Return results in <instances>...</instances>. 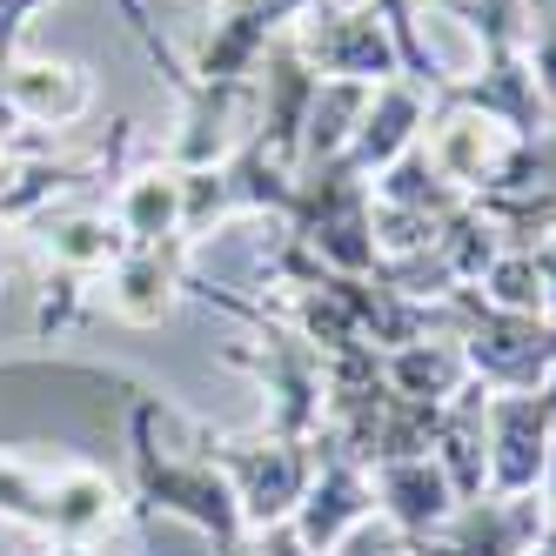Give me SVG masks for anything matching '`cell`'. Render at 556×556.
I'll return each instance as SVG.
<instances>
[{
    "instance_id": "cell-17",
    "label": "cell",
    "mask_w": 556,
    "mask_h": 556,
    "mask_svg": "<svg viewBox=\"0 0 556 556\" xmlns=\"http://www.w3.org/2000/svg\"><path fill=\"white\" fill-rule=\"evenodd\" d=\"M450 21H463L476 41H483V54H523L536 8L530 0H450Z\"/></svg>"
},
{
    "instance_id": "cell-5",
    "label": "cell",
    "mask_w": 556,
    "mask_h": 556,
    "mask_svg": "<svg viewBox=\"0 0 556 556\" xmlns=\"http://www.w3.org/2000/svg\"><path fill=\"white\" fill-rule=\"evenodd\" d=\"M222 476L235 503H242V516L255 530L268 523H289V516L302 509L308 483H315V443H289V435H262V443H222Z\"/></svg>"
},
{
    "instance_id": "cell-24",
    "label": "cell",
    "mask_w": 556,
    "mask_h": 556,
    "mask_svg": "<svg viewBox=\"0 0 556 556\" xmlns=\"http://www.w3.org/2000/svg\"><path fill=\"white\" fill-rule=\"evenodd\" d=\"M543 490H549V503H556V435H549V463H543Z\"/></svg>"
},
{
    "instance_id": "cell-18",
    "label": "cell",
    "mask_w": 556,
    "mask_h": 556,
    "mask_svg": "<svg viewBox=\"0 0 556 556\" xmlns=\"http://www.w3.org/2000/svg\"><path fill=\"white\" fill-rule=\"evenodd\" d=\"M476 295H483L490 308H509V315H543L536 255H530V249H496V262L476 275Z\"/></svg>"
},
{
    "instance_id": "cell-16",
    "label": "cell",
    "mask_w": 556,
    "mask_h": 556,
    "mask_svg": "<svg viewBox=\"0 0 556 556\" xmlns=\"http://www.w3.org/2000/svg\"><path fill=\"white\" fill-rule=\"evenodd\" d=\"M122 228H114V215H67L54 222L48 235V255L61 275H94V268H114V255H122Z\"/></svg>"
},
{
    "instance_id": "cell-2",
    "label": "cell",
    "mask_w": 556,
    "mask_h": 556,
    "mask_svg": "<svg viewBox=\"0 0 556 556\" xmlns=\"http://www.w3.org/2000/svg\"><path fill=\"white\" fill-rule=\"evenodd\" d=\"M302 61L323 74V81H355V88H382L403 74V54H395L389 21L369 8V0H315L302 14L295 34Z\"/></svg>"
},
{
    "instance_id": "cell-1",
    "label": "cell",
    "mask_w": 556,
    "mask_h": 556,
    "mask_svg": "<svg viewBox=\"0 0 556 556\" xmlns=\"http://www.w3.org/2000/svg\"><path fill=\"white\" fill-rule=\"evenodd\" d=\"M289 235L315 249V262L336 275H382V242H376V188L349 162L295 168V202L282 215Z\"/></svg>"
},
{
    "instance_id": "cell-25",
    "label": "cell",
    "mask_w": 556,
    "mask_h": 556,
    "mask_svg": "<svg viewBox=\"0 0 556 556\" xmlns=\"http://www.w3.org/2000/svg\"><path fill=\"white\" fill-rule=\"evenodd\" d=\"M429 8H450V0H429Z\"/></svg>"
},
{
    "instance_id": "cell-21",
    "label": "cell",
    "mask_w": 556,
    "mask_h": 556,
    "mask_svg": "<svg viewBox=\"0 0 556 556\" xmlns=\"http://www.w3.org/2000/svg\"><path fill=\"white\" fill-rule=\"evenodd\" d=\"M242 556H315V549L295 536V523H268V530H262V536H255Z\"/></svg>"
},
{
    "instance_id": "cell-13",
    "label": "cell",
    "mask_w": 556,
    "mask_h": 556,
    "mask_svg": "<svg viewBox=\"0 0 556 556\" xmlns=\"http://www.w3.org/2000/svg\"><path fill=\"white\" fill-rule=\"evenodd\" d=\"M382 382L395 395H416V403L450 409L456 395H463V382H476V376H469V355H463L456 336H422L409 349H389L382 355Z\"/></svg>"
},
{
    "instance_id": "cell-4",
    "label": "cell",
    "mask_w": 556,
    "mask_h": 556,
    "mask_svg": "<svg viewBox=\"0 0 556 556\" xmlns=\"http://www.w3.org/2000/svg\"><path fill=\"white\" fill-rule=\"evenodd\" d=\"M315 0H222V14L208 21V34L194 41V81L208 88H249L255 67L268 61V48L282 41V27L302 21Z\"/></svg>"
},
{
    "instance_id": "cell-12",
    "label": "cell",
    "mask_w": 556,
    "mask_h": 556,
    "mask_svg": "<svg viewBox=\"0 0 556 556\" xmlns=\"http://www.w3.org/2000/svg\"><path fill=\"white\" fill-rule=\"evenodd\" d=\"M114 228L128 249H175L181 242V168H141L114 194Z\"/></svg>"
},
{
    "instance_id": "cell-3",
    "label": "cell",
    "mask_w": 556,
    "mask_h": 556,
    "mask_svg": "<svg viewBox=\"0 0 556 556\" xmlns=\"http://www.w3.org/2000/svg\"><path fill=\"white\" fill-rule=\"evenodd\" d=\"M556 435V376L543 389L483 395V443H490V496H530L543 483Z\"/></svg>"
},
{
    "instance_id": "cell-11",
    "label": "cell",
    "mask_w": 556,
    "mask_h": 556,
    "mask_svg": "<svg viewBox=\"0 0 556 556\" xmlns=\"http://www.w3.org/2000/svg\"><path fill=\"white\" fill-rule=\"evenodd\" d=\"M369 490L382 503V516L403 536H429V530H450V516L463 509L456 490H450V476L435 456H403V463H382L369 469Z\"/></svg>"
},
{
    "instance_id": "cell-15",
    "label": "cell",
    "mask_w": 556,
    "mask_h": 556,
    "mask_svg": "<svg viewBox=\"0 0 556 556\" xmlns=\"http://www.w3.org/2000/svg\"><path fill=\"white\" fill-rule=\"evenodd\" d=\"M108 289L128 323H162L181 289V242L175 249H122L108 268Z\"/></svg>"
},
{
    "instance_id": "cell-23",
    "label": "cell",
    "mask_w": 556,
    "mask_h": 556,
    "mask_svg": "<svg viewBox=\"0 0 556 556\" xmlns=\"http://www.w3.org/2000/svg\"><path fill=\"white\" fill-rule=\"evenodd\" d=\"M523 556H556V523H543V530H536V543H530Z\"/></svg>"
},
{
    "instance_id": "cell-22",
    "label": "cell",
    "mask_w": 556,
    "mask_h": 556,
    "mask_svg": "<svg viewBox=\"0 0 556 556\" xmlns=\"http://www.w3.org/2000/svg\"><path fill=\"white\" fill-rule=\"evenodd\" d=\"M530 255H536V275H543V323H556V235H543Z\"/></svg>"
},
{
    "instance_id": "cell-14",
    "label": "cell",
    "mask_w": 556,
    "mask_h": 556,
    "mask_svg": "<svg viewBox=\"0 0 556 556\" xmlns=\"http://www.w3.org/2000/svg\"><path fill=\"white\" fill-rule=\"evenodd\" d=\"M88 108V74L61 61H8V114L34 128H67Z\"/></svg>"
},
{
    "instance_id": "cell-20",
    "label": "cell",
    "mask_w": 556,
    "mask_h": 556,
    "mask_svg": "<svg viewBox=\"0 0 556 556\" xmlns=\"http://www.w3.org/2000/svg\"><path fill=\"white\" fill-rule=\"evenodd\" d=\"M523 54H530L536 88L556 101V21H543V14H536V27H530V48H523Z\"/></svg>"
},
{
    "instance_id": "cell-7",
    "label": "cell",
    "mask_w": 556,
    "mask_h": 556,
    "mask_svg": "<svg viewBox=\"0 0 556 556\" xmlns=\"http://www.w3.org/2000/svg\"><path fill=\"white\" fill-rule=\"evenodd\" d=\"M141 490H148V503L188 516V523L208 530L215 543H235V530H242V503H235L222 463H215V456H208V463L162 456V450L148 443V429H141Z\"/></svg>"
},
{
    "instance_id": "cell-6",
    "label": "cell",
    "mask_w": 556,
    "mask_h": 556,
    "mask_svg": "<svg viewBox=\"0 0 556 556\" xmlns=\"http://www.w3.org/2000/svg\"><path fill=\"white\" fill-rule=\"evenodd\" d=\"M443 101L483 114L490 128H503L509 141H530V148L549 128V94L536 88L530 54H483V61H476V74H456V81L443 88Z\"/></svg>"
},
{
    "instance_id": "cell-10",
    "label": "cell",
    "mask_w": 556,
    "mask_h": 556,
    "mask_svg": "<svg viewBox=\"0 0 556 556\" xmlns=\"http://www.w3.org/2000/svg\"><path fill=\"white\" fill-rule=\"evenodd\" d=\"M422 128H429V88H416L409 74H395V81L369 88L363 122H355V141H349L342 162L363 175V181H376L395 154H409L422 141Z\"/></svg>"
},
{
    "instance_id": "cell-19",
    "label": "cell",
    "mask_w": 556,
    "mask_h": 556,
    "mask_svg": "<svg viewBox=\"0 0 556 556\" xmlns=\"http://www.w3.org/2000/svg\"><path fill=\"white\" fill-rule=\"evenodd\" d=\"M409 543H416V536H403L389 516H363V523H355L329 556H409Z\"/></svg>"
},
{
    "instance_id": "cell-9",
    "label": "cell",
    "mask_w": 556,
    "mask_h": 556,
    "mask_svg": "<svg viewBox=\"0 0 556 556\" xmlns=\"http://www.w3.org/2000/svg\"><path fill=\"white\" fill-rule=\"evenodd\" d=\"M369 503H376V490H369L363 463L323 435V443H315V483H308V496H302V509L289 516V523H295V536H302L315 556H329V549L369 516Z\"/></svg>"
},
{
    "instance_id": "cell-8",
    "label": "cell",
    "mask_w": 556,
    "mask_h": 556,
    "mask_svg": "<svg viewBox=\"0 0 556 556\" xmlns=\"http://www.w3.org/2000/svg\"><path fill=\"white\" fill-rule=\"evenodd\" d=\"M516 148H530V141H509L503 128H490L483 114H469V108H456V101H443V108H429V128H422V154L435 162V175H443L450 188H463L469 202L483 188H496L503 181V168H509V154Z\"/></svg>"
}]
</instances>
